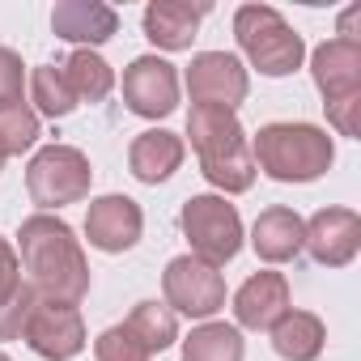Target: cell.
Here are the masks:
<instances>
[{"instance_id": "29", "label": "cell", "mask_w": 361, "mask_h": 361, "mask_svg": "<svg viewBox=\"0 0 361 361\" xmlns=\"http://www.w3.org/2000/svg\"><path fill=\"white\" fill-rule=\"evenodd\" d=\"M18 285H22V264H18L13 247H9L5 238H0V302H5Z\"/></svg>"}, {"instance_id": "10", "label": "cell", "mask_w": 361, "mask_h": 361, "mask_svg": "<svg viewBox=\"0 0 361 361\" xmlns=\"http://www.w3.org/2000/svg\"><path fill=\"white\" fill-rule=\"evenodd\" d=\"M302 247L314 264L344 268L361 251V217L353 209H319L310 221H302Z\"/></svg>"}, {"instance_id": "1", "label": "cell", "mask_w": 361, "mask_h": 361, "mask_svg": "<svg viewBox=\"0 0 361 361\" xmlns=\"http://www.w3.org/2000/svg\"><path fill=\"white\" fill-rule=\"evenodd\" d=\"M22 238V264L30 272L26 285H35V293L43 302H64L77 306L90 293V264L81 243L73 238V230L51 217V213H35L22 221L18 230Z\"/></svg>"}, {"instance_id": "28", "label": "cell", "mask_w": 361, "mask_h": 361, "mask_svg": "<svg viewBox=\"0 0 361 361\" xmlns=\"http://www.w3.org/2000/svg\"><path fill=\"white\" fill-rule=\"evenodd\" d=\"M323 106H327V119L340 136H361V94L340 98V102H323Z\"/></svg>"}, {"instance_id": "24", "label": "cell", "mask_w": 361, "mask_h": 361, "mask_svg": "<svg viewBox=\"0 0 361 361\" xmlns=\"http://www.w3.org/2000/svg\"><path fill=\"white\" fill-rule=\"evenodd\" d=\"M35 140H39V115H35L26 102L0 106V149H5V157L30 149Z\"/></svg>"}, {"instance_id": "9", "label": "cell", "mask_w": 361, "mask_h": 361, "mask_svg": "<svg viewBox=\"0 0 361 361\" xmlns=\"http://www.w3.org/2000/svg\"><path fill=\"white\" fill-rule=\"evenodd\" d=\"M123 102L140 119H161L178 106V73L157 56H140L123 73Z\"/></svg>"}, {"instance_id": "15", "label": "cell", "mask_w": 361, "mask_h": 361, "mask_svg": "<svg viewBox=\"0 0 361 361\" xmlns=\"http://www.w3.org/2000/svg\"><path fill=\"white\" fill-rule=\"evenodd\" d=\"M51 30L64 43L98 47V43H106L119 30V13L111 5H102V0H60V5L51 9Z\"/></svg>"}, {"instance_id": "14", "label": "cell", "mask_w": 361, "mask_h": 361, "mask_svg": "<svg viewBox=\"0 0 361 361\" xmlns=\"http://www.w3.org/2000/svg\"><path fill=\"white\" fill-rule=\"evenodd\" d=\"M289 314V281L281 272H255L234 293V319L251 331H272L276 319Z\"/></svg>"}, {"instance_id": "23", "label": "cell", "mask_w": 361, "mask_h": 361, "mask_svg": "<svg viewBox=\"0 0 361 361\" xmlns=\"http://www.w3.org/2000/svg\"><path fill=\"white\" fill-rule=\"evenodd\" d=\"M30 94H35V106H39L43 115H51V119H64V115L77 111V94L68 90L64 68H56V64L35 68V77H30Z\"/></svg>"}, {"instance_id": "7", "label": "cell", "mask_w": 361, "mask_h": 361, "mask_svg": "<svg viewBox=\"0 0 361 361\" xmlns=\"http://www.w3.org/2000/svg\"><path fill=\"white\" fill-rule=\"evenodd\" d=\"M161 289H166V306L188 314V319H209L226 306V281L213 264L196 259V255H178L166 264L161 272Z\"/></svg>"}, {"instance_id": "2", "label": "cell", "mask_w": 361, "mask_h": 361, "mask_svg": "<svg viewBox=\"0 0 361 361\" xmlns=\"http://www.w3.org/2000/svg\"><path fill=\"white\" fill-rule=\"evenodd\" d=\"M188 136H192V149L200 153V170H204V178L213 188L238 196V192H247L255 183V157H251L247 132H243L234 111L192 106Z\"/></svg>"}, {"instance_id": "16", "label": "cell", "mask_w": 361, "mask_h": 361, "mask_svg": "<svg viewBox=\"0 0 361 361\" xmlns=\"http://www.w3.org/2000/svg\"><path fill=\"white\" fill-rule=\"evenodd\" d=\"M204 13H209L204 0L200 5H192V0H153L145 9V39L166 51H183V47H192Z\"/></svg>"}, {"instance_id": "21", "label": "cell", "mask_w": 361, "mask_h": 361, "mask_svg": "<svg viewBox=\"0 0 361 361\" xmlns=\"http://www.w3.org/2000/svg\"><path fill=\"white\" fill-rule=\"evenodd\" d=\"M123 327H128V331L149 348V353L170 348V344H174V336H178V319H174V310H170L166 302H136Z\"/></svg>"}, {"instance_id": "8", "label": "cell", "mask_w": 361, "mask_h": 361, "mask_svg": "<svg viewBox=\"0 0 361 361\" xmlns=\"http://www.w3.org/2000/svg\"><path fill=\"white\" fill-rule=\"evenodd\" d=\"M251 81L238 56L230 51H200L188 68V94L196 106H217V111H234L247 98Z\"/></svg>"}, {"instance_id": "3", "label": "cell", "mask_w": 361, "mask_h": 361, "mask_svg": "<svg viewBox=\"0 0 361 361\" xmlns=\"http://www.w3.org/2000/svg\"><path fill=\"white\" fill-rule=\"evenodd\" d=\"M251 157L276 183H310L331 166L336 149H331V136L314 123H268L259 128Z\"/></svg>"}, {"instance_id": "4", "label": "cell", "mask_w": 361, "mask_h": 361, "mask_svg": "<svg viewBox=\"0 0 361 361\" xmlns=\"http://www.w3.org/2000/svg\"><path fill=\"white\" fill-rule=\"evenodd\" d=\"M234 39L264 77H289L306 56L302 35L268 5H243L234 13Z\"/></svg>"}, {"instance_id": "26", "label": "cell", "mask_w": 361, "mask_h": 361, "mask_svg": "<svg viewBox=\"0 0 361 361\" xmlns=\"http://www.w3.org/2000/svg\"><path fill=\"white\" fill-rule=\"evenodd\" d=\"M94 357L98 361H149L153 353L119 323V327H106L102 336H98V344H94Z\"/></svg>"}, {"instance_id": "27", "label": "cell", "mask_w": 361, "mask_h": 361, "mask_svg": "<svg viewBox=\"0 0 361 361\" xmlns=\"http://www.w3.org/2000/svg\"><path fill=\"white\" fill-rule=\"evenodd\" d=\"M22 56L13 47H0V106H18L22 102Z\"/></svg>"}, {"instance_id": "18", "label": "cell", "mask_w": 361, "mask_h": 361, "mask_svg": "<svg viewBox=\"0 0 361 361\" xmlns=\"http://www.w3.org/2000/svg\"><path fill=\"white\" fill-rule=\"evenodd\" d=\"M251 247L268 264H285L302 251V217L293 209H264L251 230Z\"/></svg>"}, {"instance_id": "22", "label": "cell", "mask_w": 361, "mask_h": 361, "mask_svg": "<svg viewBox=\"0 0 361 361\" xmlns=\"http://www.w3.org/2000/svg\"><path fill=\"white\" fill-rule=\"evenodd\" d=\"M183 361H243V336L230 323H204L183 340Z\"/></svg>"}, {"instance_id": "12", "label": "cell", "mask_w": 361, "mask_h": 361, "mask_svg": "<svg viewBox=\"0 0 361 361\" xmlns=\"http://www.w3.org/2000/svg\"><path fill=\"white\" fill-rule=\"evenodd\" d=\"M140 226H145L140 204L128 200V196H102L85 213V238H90V247H98L106 255H119V251L136 247Z\"/></svg>"}, {"instance_id": "6", "label": "cell", "mask_w": 361, "mask_h": 361, "mask_svg": "<svg viewBox=\"0 0 361 361\" xmlns=\"http://www.w3.org/2000/svg\"><path fill=\"white\" fill-rule=\"evenodd\" d=\"M178 226H183L188 243H192V255L221 268L238 255L243 247V221H238V209L226 204L221 196H192L178 213Z\"/></svg>"}, {"instance_id": "17", "label": "cell", "mask_w": 361, "mask_h": 361, "mask_svg": "<svg viewBox=\"0 0 361 361\" xmlns=\"http://www.w3.org/2000/svg\"><path fill=\"white\" fill-rule=\"evenodd\" d=\"M128 166H132V174L140 183H161V178H170L178 166H183V140L174 132H166V128H149V132H140L132 140Z\"/></svg>"}, {"instance_id": "25", "label": "cell", "mask_w": 361, "mask_h": 361, "mask_svg": "<svg viewBox=\"0 0 361 361\" xmlns=\"http://www.w3.org/2000/svg\"><path fill=\"white\" fill-rule=\"evenodd\" d=\"M39 293H35V285H18L5 302H0V340H22L26 336V327H30V319H35V310H39Z\"/></svg>"}, {"instance_id": "19", "label": "cell", "mask_w": 361, "mask_h": 361, "mask_svg": "<svg viewBox=\"0 0 361 361\" xmlns=\"http://www.w3.org/2000/svg\"><path fill=\"white\" fill-rule=\"evenodd\" d=\"M323 319L310 314V310H289L285 319H276L272 327V348L285 357V361H314L323 353Z\"/></svg>"}, {"instance_id": "31", "label": "cell", "mask_w": 361, "mask_h": 361, "mask_svg": "<svg viewBox=\"0 0 361 361\" xmlns=\"http://www.w3.org/2000/svg\"><path fill=\"white\" fill-rule=\"evenodd\" d=\"M0 361H9V357H5V353H0Z\"/></svg>"}, {"instance_id": "13", "label": "cell", "mask_w": 361, "mask_h": 361, "mask_svg": "<svg viewBox=\"0 0 361 361\" xmlns=\"http://www.w3.org/2000/svg\"><path fill=\"white\" fill-rule=\"evenodd\" d=\"M310 73H314L323 102H340V98L361 94V43L357 39H331V43L314 47Z\"/></svg>"}, {"instance_id": "30", "label": "cell", "mask_w": 361, "mask_h": 361, "mask_svg": "<svg viewBox=\"0 0 361 361\" xmlns=\"http://www.w3.org/2000/svg\"><path fill=\"white\" fill-rule=\"evenodd\" d=\"M0 170H5V149H0Z\"/></svg>"}, {"instance_id": "5", "label": "cell", "mask_w": 361, "mask_h": 361, "mask_svg": "<svg viewBox=\"0 0 361 361\" xmlns=\"http://www.w3.org/2000/svg\"><path fill=\"white\" fill-rule=\"evenodd\" d=\"M90 157L73 145H47L35 153L30 170H26V188H30V200L39 209H64V204H77L90 196Z\"/></svg>"}, {"instance_id": "11", "label": "cell", "mask_w": 361, "mask_h": 361, "mask_svg": "<svg viewBox=\"0 0 361 361\" xmlns=\"http://www.w3.org/2000/svg\"><path fill=\"white\" fill-rule=\"evenodd\" d=\"M39 357L47 361H73L81 348H85V323H81V310L77 306H64V302H39L26 336H22Z\"/></svg>"}, {"instance_id": "20", "label": "cell", "mask_w": 361, "mask_h": 361, "mask_svg": "<svg viewBox=\"0 0 361 361\" xmlns=\"http://www.w3.org/2000/svg\"><path fill=\"white\" fill-rule=\"evenodd\" d=\"M64 81L77 94V102H102L111 94V85H115V73H111V64L98 51L81 47V51H73L64 60Z\"/></svg>"}]
</instances>
